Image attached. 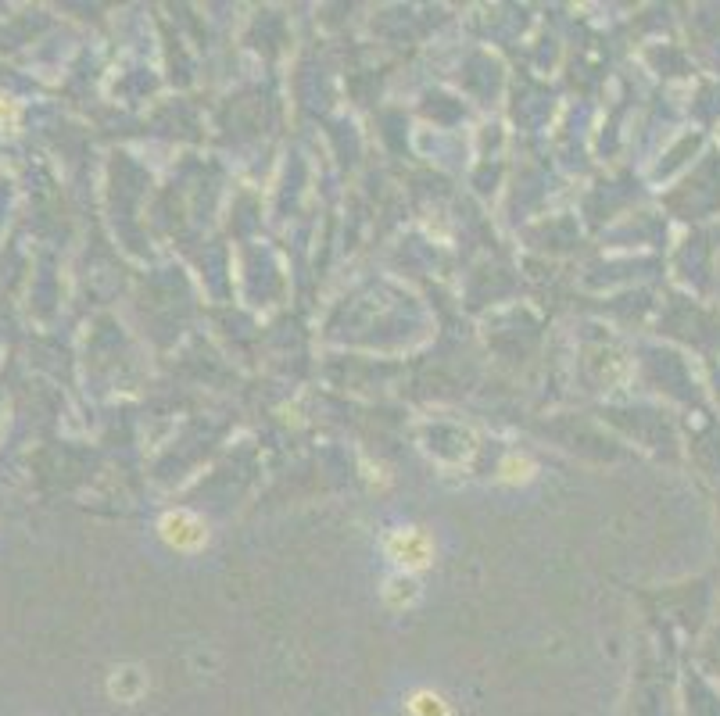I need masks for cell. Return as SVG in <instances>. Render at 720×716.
Segmentation results:
<instances>
[{"mask_svg": "<svg viewBox=\"0 0 720 716\" xmlns=\"http://www.w3.org/2000/svg\"><path fill=\"white\" fill-rule=\"evenodd\" d=\"M383 552L394 559L401 573H419L434 563V541L419 527H398L383 537Z\"/></svg>", "mask_w": 720, "mask_h": 716, "instance_id": "6da1fadb", "label": "cell"}, {"mask_svg": "<svg viewBox=\"0 0 720 716\" xmlns=\"http://www.w3.org/2000/svg\"><path fill=\"white\" fill-rule=\"evenodd\" d=\"M158 534H162V541H165L169 548H176V552H198V548L208 541L205 523H201L194 512H187V509L165 512L162 523H158Z\"/></svg>", "mask_w": 720, "mask_h": 716, "instance_id": "7a4b0ae2", "label": "cell"}, {"mask_svg": "<svg viewBox=\"0 0 720 716\" xmlns=\"http://www.w3.org/2000/svg\"><path fill=\"white\" fill-rule=\"evenodd\" d=\"M147 692V677L140 667H119L111 677H108V695L115 703H136L140 695Z\"/></svg>", "mask_w": 720, "mask_h": 716, "instance_id": "3957f363", "label": "cell"}, {"mask_svg": "<svg viewBox=\"0 0 720 716\" xmlns=\"http://www.w3.org/2000/svg\"><path fill=\"white\" fill-rule=\"evenodd\" d=\"M416 598H419V584L412 581V573L391 577L387 588H383V602L391 609H408V606H416Z\"/></svg>", "mask_w": 720, "mask_h": 716, "instance_id": "277c9868", "label": "cell"}, {"mask_svg": "<svg viewBox=\"0 0 720 716\" xmlns=\"http://www.w3.org/2000/svg\"><path fill=\"white\" fill-rule=\"evenodd\" d=\"M408 713L412 716H452V710H448L444 695L423 688V692H412V699H408Z\"/></svg>", "mask_w": 720, "mask_h": 716, "instance_id": "5b68a950", "label": "cell"}, {"mask_svg": "<svg viewBox=\"0 0 720 716\" xmlns=\"http://www.w3.org/2000/svg\"><path fill=\"white\" fill-rule=\"evenodd\" d=\"M531 476H534V466H531V458L509 455V458L502 462V480H509V484H520V480H531Z\"/></svg>", "mask_w": 720, "mask_h": 716, "instance_id": "8992f818", "label": "cell"}, {"mask_svg": "<svg viewBox=\"0 0 720 716\" xmlns=\"http://www.w3.org/2000/svg\"><path fill=\"white\" fill-rule=\"evenodd\" d=\"M18 118H22L18 104H14V100H7V97H0V129H14V126H18Z\"/></svg>", "mask_w": 720, "mask_h": 716, "instance_id": "52a82bcc", "label": "cell"}]
</instances>
